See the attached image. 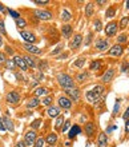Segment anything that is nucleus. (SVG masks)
<instances>
[{"mask_svg":"<svg viewBox=\"0 0 129 147\" xmlns=\"http://www.w3.org/2000/svg\"><path fill=\"white\" fill-rule=\"evenodd\" d=\"M7 11H8V8H5L3 4L0 3V12H1V13H7Z\"/></svg>","mask_w":129,"mask_h":147,"instance_id":"nucleus-55","label":"nucleus"},{"mask_svg":"<svg viewBox=\"0 0 129 147\" xmlns=\"http://www.w3.org/2000/svg\"><path fill=\"white\" fill-rule=\"evenodd\" d=\"M56 80L64 90L76 88V83H75V80H73V78L71 76V75H68V74H64V72L57 74Z\"/></svg>","mask_w":129,"mask_h":147,"instance_id":"nucleus-1","label":"nucleus"},{"mask_svg":"<svg viewBox=\"0 0 129 147\" xmlns=\"http://www.w3.org/2000/svg\"><path fill=\"white\" fill-rule=\"evenodd\" d=\"M104 91H105V87H104L103 84H97V86H95L93 88L88 90L87 92H85V98H87L88 102L95 103V102H97L100 98H101V95L104 94Z\"/></svg>","mask_w":129,"mask_h":147,"instance_id":"nucleus-2","label":"nucleus"},{"mask_svg":"<svg viewBox=\"0 0 129 147\" xmlns=\"http://www.w3.org/2000/svg\"><path fill=\"white\" fill-rule=\"evenodd\" d=\"M20 36L24 39V42L27 43V44H35V43L37 42V38H36V35H35L33 32L31 31H20Z\"/></svg>","mask_w":129,"mask_h":147,"instance_id":"nucleus-6","label":"nucleus"},{"mask_svg":"<svg viewBox=\"0 0 129 147\" xmlns=\"http://www.w3.org/2000/svg\"><path fill=\"white\" fill-rule=\"evenodd\" d=\"M33 94L36 98H40L41 95H48V88H45V87H37L33 91Z\"/></svg>","mask_w":129,"mask_h":147,"instance_id":"nucleus-29","label":"nucleus"},{"mask_svg":"<svg viewBox=\"0 0 129 147\" xmlns=\"http://www.w3.org/2000/svg\"><path fill=\"white\" fill-rule=\"evenodd\" d=\"M63 124H64V118H63V115H59L56 119V123H55V128L56 130H61Z\"/></svg>","mask_w":129,"mask_h":147,"instance_id":"nucleus-33","label":"nucleus"},{"mask_svg":"<svg viewBox=\"0 0 129 147\" xmlns=\"http://www.w3.org/2000/svg\"><path fill=\"white\" fill-rule=\"evenodd\" d=\"M93 13H95V5H93V3H88L85 5V16L87 18H92Z\"/></svg>","mask_w":129,"mask_h":147,"instance_id":"nucleus-27","label":"nucleus"},{"mask_svg":"<svg viewBox=\"0 0 129 147\" xmlns=\"http://www.w3.org/2000/svg\"><path fill=\"white\" fill-rule=\"evenodd\" d=\"M80 132H81V128H80V126H77V124H73L72 127H71V130H69L68 138H69V139H73V138H76V136L79 135Z\"/></svg>","mask_w":129,"mask_h":147,"instance_id":"nucleus-20","label":"nucleus"},{"mask_svg":"<svg viewBox=\"0 0 129 147\" xmlns=\"http://www.w3.org/2000/svg\"><path fill=\"white\" fill-rule=\"evenodd\" d=\"M95 48L97 51H105L109 48V42L106 40V39H103V38H100L96 40L95 43Z\"/></svg>","mask_w":129,"mask_h":147,"instance_id":"nucleus-13","label":"nucleus"},{"mask_svg":"<svg viewBox=\"0 0 129 147\" xmlns=\"http://www.w3.org/2000/svg\"><path fill=\"white\" fill-rule=\"evenodd\" d=\"M69 127H71V120H65L64 124H63V128H61V131H67Z\"/></svg>","mask_w":129,"mask_h":147,"instance_id":"nucleus-48","label":"nucleus"},{"mask_svg":"<svg viewBox=\"0 0 129 147\" xmlns=\"http://www.w3.org/2000/svg\"><path fill=\"white\" fill-rule=\"evenodd\" d=\"M97 146L99 147H108V135L105 132H101L97 139Z\"/></svg>","mask_w":129,"mask_h":147,"instance_id":"nucleus-19","label":"nucleus"},{"mask_svg":"<svg viewBox=\"0 0 129 147\" xmlns=\"http://www.w3.org/2000/svg\"><path fill=\"white\" fill-rule=\"evenodd\" d=\"M124 54V46H120V44H114V46H112L108 50V55L109 56H116V58H118V56H121V55Z\"/></svg>","mask_w":129,"mask_h":147,"instance_id":"nucleus-8","label":"nucleus"},{"mask_svg":"<svg viewBox=\"0 0 129 147\" xmlns=\"http://www.w3.org/2000/svg\"><path fill=\"white\" fill-rule=\"evenodd\" d=\"M21 47H23L24 50L28 52V55L29 54H32V55H41L43 54V50H40V48L36 47L35 44H27V43H23Z\"/></svg>","mask_w":129,"mask_h":147,"instance_id":"nucleus-9","label":"nucleus"},{"mask_svg":"<svg viewBox=\"0 0 129 147\" xmlns=\"http://www.w3.org/2000/svg\"><path fill=\"white\" fill-rule=\"evenodd\" d=\"M103 22H101V19H99V18H96L95 20H93V28H95V31L100 32L103 31Z\"/></svg>","mask_w":129,"mask_h":147,"instance_id":"nucleus-31","label":"nucleus"},{"mask_svg":"<svg viewBox=\"0 0 129 147\" xmlns=\"http://www.w3.org/2000/svg\"><path fill=\"white\" fill-rule=\"evenodd\" d=\"M4 66H5V68H7V70H9V71H15L16 68H17L12 58H8V59H7V62H5V64H4Z\"/></svg>","mask_w":129,"mask_h":147,"instance_id":"nucleus-30","label":"nucleus"},{"mask_svg":"<svg viewBox=\"0 0 129 147\" xmlns=\"http://www.w3.org/2000/svg\"><path fill=\"white\" fill-rule=\"evenodd\" d=\"M100 67H101V62H100V60H93V62L91 63V66H89V70L97 71V70H100Z\"/></svg>","mask_w":129,"mask_h":147,"instance_id":"nucleus-38","label":"nucleus"},{"mask_svg":"<svg viewBox=\"0 0 129 147\" xmlns=\"http://www.w3.org/2000/svg\"><path fill=\"white\" fill-rule=\"evenodd\" d=\"M15 23H16V27L19 28V30H21V31H23L24 27H27V22L23 19V18H19V19H16Z\"/></svg>","mask_w":129,"mask_h":147,"instance_id":"nucleus-32","label":"nucleus"},{"mask_svg":"<svg viewBox=\"0 0 129 147\" xmlns=\"http://www.w3.org/2000/svg\"><path fill=\"white\" fill-rule=\"evenodd\" d=\"M7 55H5V52H3V51H0V67H3L4 64H5V62H7Z\"/></svg>","mask_w":129,"mask_h":147,"instance_id":"nucleus-44","label":"nucleus"},{"mask_svg":"<svg viewBox=\"0 0 129 147\" xmlns=\"http://www.w3.org/2000/svg\"><path fill=\"white\" fill-rule=\"evenodd\" d=\"M81 44H83V35H81V34H76V35L72 38V40L69 42V47H71L72 50L80 48Z\"/></svg>","mask_w":129,"mask_h":147,"instance_id":"nucleus-11","label":"nucleus"},{"mask_svg":"<svg viewBox=\"0 0 129 147\" xmlns=\"http://www.w3.org/2000/svg\"><path fill=\"white\" fill-rule=\"evenodd\" d=\"M65 94L69 96V99L72 102H79L80 99V90L77 88H72V90H65Z\"/></svg>","mask_w":129,"mask_h":147,"instance_id":"nucleus-16","label":"nucleus"},{"mask_svg":"<svg viewBox=\"0 0 129 147\" xmlns=\"http://www.w3.org/2000/svg\"><path fill=\"white\" fill-rule=\"evenodd\" d=\"M44 143H45L44 138H43V136H40V138H37V139H36V142H35L33 147H44Z\"/></svg>","mask_w":129,"mask_h":147,"instance_id":"nucleus-45","label":"nucleus"},{"mask_svg":"<svg viewBox=\"0 0 129 147\" xmlns=\"http://www.w3.org/2000/svg\"><path fill=\"white\" fill-rule=\"evenodd\" d=\"M52 102H53L52 96H49V95H47V96L44 98V99H43V105L47 106V107H51V106H52Z\"/></svg>","mask_w":129,"mask_h":147,"instance_id":"nucleus-43","label":"nucleus"},{"mask_svg":"<svg viewBox=\"0 0 129 147\" xmlns=\"http://www.w3.org/2000/svg\"><path fill=\"white\" fill-rule=\"evenodd\" d=\"M88 76H89V74H88L87 71H81V72H79L76 75V80L79 82V83H84V82H87Z\"/></svg>","mask_w":129,"mask_h":147,"instance_id":"nucleus-28","label":"nucleus"},{"mask_svg":"<svg viewBox=\"0 0 129 147\" xmlns=\"http://www.w3.org/2000/svg\"><path fill=\"white\" fill-rule=\"evenodd\" d=\"M13 62H15V64H16V67H19V70H21L23 72H25V71H28V67H27V64H25V62H24V59H23V56H20V55H15L13 56Z\"/></svg>","mask_w":129,"mask_h":147,"instance_id":"nucleus-12","label":"nucleus"},{"mask_svg":"<svg viewBox=\"0 0 129 147\" xmlns=\"http://www.w3.org/2000/svg\"><path fill=\"white\" fill-rule=\"evenodd\" d=\"M61 20H63V22H71V20H72V12L71 11H68V9H67V8H64V9H63V11H61Z\"/></svg>","mask_w":129,"mask_h":147,"instance_id":"nucleus-25","label":"nucleus"},{"mask_svg":"<svg viewBox=\"0 0 129 147\" xmlns=\"http://www.w3.org/2000/svg\"><path fill=\"white\" fill-rule=\"evenodd\" d=\"M33 15H35V18H36V19L44 20V22L52 19V12L45 11V9H35V11H33Z\"/></svg>","mask_w":129,"mask_h":147,"instance_id":"nucleus-5","label":"nucleus"},{"mask_svg":"<svg viewBox=\"0 0 129 147\" xmlns=\"http://www.w3.org/2000/svg\"><path fill=\"white\" fill-rule=\"evenodd\" d=\"M125 7L129 9V0H128V1H125Z\"/></svg>","mask_w":129,"mask_h":147,"instance_id":"nucleus-60","label":"nucleus"},{"mask_svg":"<svg viewBox=\"0 0 129 147\" xmlns=\"http://www.w3.org/2000/svg\"><path fill=\"white\" fill-rule=\"evenodd\" d=\"M122 119H124V120H128V119H129V107L126 109V111L124 112V115H122Z\"/></svg>","mask_w":129,"mask_h":147,"instance_id":"nucleus-52","label":"nucleus"},{"mask_svg":"<svg viewBox=\"0 0 129 147\" xmlns=\"http://www.w3.org/2000/svg\"><path fill=\"white\" fill-rule=\"evenodd\" d=\"M3 131H5V128H4L3 122H1V116H0V132H3Z\"/></svg>","mask_w":129,"mask_h":147,"instance_id":"nucleus-56","label":"nucleus"},{"mask_svg":"<svg viewBox=\"0 0 129 147\" xmlns=\"http://www.w3.org/2000/svg\"><path fill=\"white\" fill-rule=\"evenodd\" d=\"M33 79H35V82H37L39 83V82H41L43 79H44V75H43L41 72H37V74H35L33 75Z\"/></svg>","mask_w":129,"mask_h":147,"instance_id":"nucleus-46","label":"nucleus"},{"mask_svg":"<svg viewBox=\"0 0 129 147\" xmlns=\"http://www.w3.org/2000/svg\"><path fill=\"white\" fill-rule=\"evenodd\" d=\"M37 139V132L35 131V130H28V131L24 134V143L25 146H33L35 142Z\"/></svg>","mask_w":129,"mask_h":147,"instance_id":"nucleus-3","label":"nucleus"},{"mask_svg":"<svg viewBox=\"0 0 129 147\" xmlns=\"http://www.w3.org/2000/svg\"><path fill=\"white\" fill-rule=\"evenodd\" d=\"M84 131H85V135H87L88 138L93 136L96 132V124L93 123V122H87L85 126H84Z\"/></svg>","mask_w":129,"mask_h":147,"instance_id":"nucleus-15","label":"nucleus"},{"mask_svg":"<svg viewBox=\"0 0 129 147\" xmlns=\"http://www.w3.org/2000/svg\"><path fill=\"white\" fill-rule=\"evenodd\" d=\"M114 75H116V70H114L113 67H110V68H108V70L104 72L103 76H101V82H103V83H110V82L113 80Z\"/></svg>","mask_w":129,"mask_h":147,"instance_id":"nucleus-10","label":"nucleus"},{"mask_svg":"<svg viewBox=\"0 0 129 147\" xmlns=\"http://www.w3.org/2000/svg\"><path fill=\"white\" fill-rule=\"evenodd\" d=\"M57 103H59V107L65 109V110H69L72 107V100L68 96H60L57 99Z\"/></svg>","mask_w":129,"mask_h":147,"instance_id":"nucleus-14","label":"nucleus"},{"mask_svg":"<svg viewBox=\"0 0 129 147\" xmlns=\"http://www.w3.org/2000/svg\"><path fill=\"white\" fill-rule=\"evenodd\" d=\"M1 122H3V126L5 130H8V131H13V123H12V120L8 118V116H3L1 118Z\"/></svg>","mask_w":129,"mask_h":147,"instance_id":"nucleus-21","label":"nucleus"},{"mask_svg":"<svg viewBox=\"0 0 129 147\" xmlns=\"http://www.w3.org/2000/svg\"><path fill=\"white\" fill-rule=\"evenodd\" d=\"M7 13H9V15L13 18V19H19V18H21V15H20L17 11H15V9H11V8H8V11H7Z\"/></svg>","mask_w":129,"mask_h":147,"instance_id":"nucleus-42","label":"nucleus"},{"mask_svg":"<svg viewBox=\"0 0 129 147\" xmlns=\"http://www.w3.org/2000/svg\"><path fill=\"white\" fill-rule=\"evenodd\" d=\"M65 58H68V52H64L63 55H59V56H57V59H59V60H64Z\"/></svg>","mask_w":129,"mask_h":147,"instance_id":"nucleus-54","label":"nucleus"},{"mask_svg":"<svg viewBox=\"0 0 129 147\" xmlns=\"http://www.w3.org/2000/svg\"><path fill=\"white\" fill-rule=\"evenodd\" d=\"M63 48H64V44H63V43H60V44H59V46H57L56 48L51 52V56H56L57 54H60L61 51H63Z\"/></svg>","mask_w":129,"mask_h":147,"instance_id":"nucleus-41","label":"nucleus"},{"mask_svg":"<svg viewBox=\"0 0 129 147\" xmlns=\"http://www.w3.org/2000/svg\"><path fill=\"white\" fill-rule=\"evenodd\" d=\"M96 4H100V5H104V4H106V1H105V0H104V1H103V0H99V1H96Z\"/></svg>","mask_w":129,"mask_h":147,"instance_id":"nucleus-58","label":"nucleus"},{"mask_svg":"<svg viewBox=\"0 0 129 147\" xmlns=\"http://www.w3.org/2000/svg\"><path fill=\"white\" fill-rule=\"evenodd\" d=\"M9 55V56H15V51H13V48H12L11 46H7L5 47V55Z\"/></svg>","mask_w":129,"mask_h":147,"instance_id":"nucleus-47","label":"nucleus"},{"mask_svg":"<svg viewBox=\"0 0 129 147\" xmlns=\"http://www.w3.org/2000/svg\"><path fill=\"white\" fill-rule=\"evenodd\" d=\"M36 67L39 68V72H40V71H45V70H48V62H45V60H40Z\"/></svg>","mask_w":129,"mask_h":147,"instance_id":"nucleus-37","label":"nucleus"},{"mask_svg":"<svg viewBox=\"0 0 129 147\" xmlns=\"http://www.w3.org/2000/svg\"><path fill=\"white\" fill-rule=\"evenodd\" d=\"M72 34H73V27L71 24H65V26L61 27V35H63V38H65V39L72 38Z\"/></svg>","mask_w":129,"mask_h":147,"instance_id":"nucleus-18","label":"nucleus"},{"mask_svg":"<svg viewBox=\"0 0 129 147\" xmlns=\"http://www.w3.org/2000/svg\"><path fill=\"white\" fill-rule=\"evenodd\" d=\"M116 12H117V8H116V5H110V7L106 8L105 18H106V19H112V18H114V16H116Z\"/></svg>","mask_w":129,"mask_h":147,"instance_id":"nucleus-22","label":"nucleus"},{"mask_svg":"<svg viewBox=\"0 0 129 147\" xmlns=\"http://www.w3.org/2000/svg\"><path fill=\"white\" fill-rule=\"evenodd\" d=\"M126 42H128V35H126V34H120V35L117 36V44L122 46V44H125Z\"/></svg>","mask_w":129,"mask_h":147,"instance_id":"nucleus-34","label":"nucleus"},{"mask_svg":"<svg viewBox=\"0 0 129 147\" xmlns=\"http://www.w3.org/2000/svg\"><path fill=\"white\" fill-rule=\"evenodd\" d=\"M92 36H93V34H92V32H89V34H88V36H87V39H85V46H89V44H91Z\"/></svg>","mask_w":129,"mask_h":147,"instance_id":"nucleus-50","label":"nucleus"},{"mask_svg":"<svg viewBox=\"0 0 129 147\" xmlns=\"http://www.w3.org/2000/svg\"><path fill=\"white\" fill-rule=\"evenodd\" d=\"M23 59H24V62H25L27 67L28 68H36V66H37V63H36V59L32 56V55H23Z\"/></svg>","mask_w":129,"mask_h":147,"instance_id":"nucleus-17","label":"nucleus"},{"mask_svg":"<svg viewBox=\"0 0 129 147\" xmlns=\"http://www.w3.org/2000/svg\"><path fill=\"white\" fill-rule=\"evenodd\" d=\"M118 31V23L117 22H109L105 27V35L106 36H114Z\"/></svg>","mask_w":129,"mask_h":147,"instance_id":"nucleus-7","label":"nucleus"},{"mask_svg":"<svg viewBox=\"0 0 129 147\" xmlns=\"http://www.w3.org/2000/svg\"><path fill=\"white\" fill-rule=\"evenodd\" d=\"M0 35H3L7 38V31H5V24H4L3 18H0Z\"/></svg>","mask_w":129,"mask_h":147,"instance_id":"nucleus-40","label":"nucleus"},{"mask_svg":"<svg viewBox=\"0 0 129 147\" xmlns=\"http://www.w3.org/2000/svg\"><path fill=\"white\" fill-rule=\"evenodd\" d=\"M15 76H16V79L19 82H23L24 80V76L21 75V74H19V72H15Z\"/></svg>","mask_w":129,"mask_h":147,"instance_id":"nucleus-51","label":"nucleus"},{"mask_svg":"<svg viewBox=\"0 0 129 147\" xmlns=\"http://www.w3.org/2000/svg\"><path fill=\"white\" fill-rule=\"evenodd\" d=\"M33 3L37 4V5H47V4H49V1H47V0H35Z\"/></svg>","mask_w":129,"mask_h":147,"instance_id":"nucleus-49","label":"nucleus"},{"mask_svg":"<svg viewBox=\"0 0 129 147\" xmlns=\"http://www.w3.org/2000/svg\"><path fill=\"white\" fill-rule=\"evenodd\" d=\"M44 140H45L49 146H55V144H56V142H57V135L55 134V132H49Z\"/></svg>","mask_w":129,"mask_h":147,"instance_id":"nucleus-23","label":"nucleus"},{"mask_svg":"<svg viewBox=\"0 0 129 147\" xmlns=\"http://www.w3.org/2000/svg\"><path fill=\"white\" fill-rule=\"evenodd\" d=\"M20 99H21V95H20V92L15 91V90L9 91V92L5 95V100H7V103H9V105H17L20 102Z\"/></svg>","mask_w":129,"mask_h":147,"instance_id":"nucleus-4","label":"nucleus"},{"mask_svg":"<svg viewBox=\"0 0 129 147\" xmlns=\"http://www.w3.org/2000/svg\"><path fill=\"white\" fill-rule=\"evenodd\" d=\"M1 46H3V36L0 35V47H1Z\"/></svg>","mask_w":129,"mask_h":147,"instance_id":"nucleus-59","label":"nucleus"},{"mask_svg":"<svg viewBox=\"0 0 129 147\" xmlns=\"http://www.w3.org/2000/svg\"><path fill=\"white\" fill-rule=\"evenodd\" d=\"M15 147H27L25 143H24V140H19V142H16Z\"/></svg>","mask_w":129,"mask_h":147,"instance_id":"nucleus-53","label":"nucleus"},{"mask_svg":"<svg viewBox=\"0 0 129 147\" xmlns=\"http://www.w3.org/2000/svg\"><path fill=\"white\" fill-rule=\"evenodd\" d=\"M48 147H51V146H48Z\"/></svg>","mask_w":129,"mask_h":147,"instance_id":"nucleus-61","label":"nucleus"},{"mask_svg":"<svg viewBox=\"0 0 129 147\" xmlns=\"http://www.w3.org/2000/svg\"><path fill=\"white\" fill-rule=\"evenodd\" d=\"M41 123H43V120L41 119H36V120H33L32 123H31V127H32V130H39L40 128V126H41Z\"/></svg>","mask_w":129,"mask_h":147,"instance_id":"nucleus-39","label":"nucleus"},{"mask_svg":"<svg viewBox=\"0 0 129 147\" xmlns=\"http://www.w3.org/2000/svg\"><path fill=\"white\" fill-rule=\"evenodd\" d=\"M40 105V98H31L27 102V107L28 109H35V107H37Z\"/></svg>","mask_w":129,"mask_h":147,"instance_id":"nucleus-26","label":"nucleus"},{"mask_svg":"<svg viewBox=\"0 0 129 147\" xmlns=\"http://www.w3.org/2000/svg\"><path fill=\"white\" fill-rule=\"evenodd\" d=\"M85 62H87V59L85 58H79L76 62L73 63V67H76V68H83L84 64H85Z\"/></svg>","mask_w":129,"mask_h":147,"instance_id":"nucleus-36","label":"nucleus"},{"mask_svg":"<svg viewBox=\"0 0 129 147\" xmlns=\"http://www.w3.org/2000/svg\"><path fill=\"white\" fill-rule=\"evenodd\" d=\"M47 112H48L49 118H57V116L60 115V110H59V107H55V106H51V107H48Z\"/></svg>","mask_w":129,"mask_h":147,"instance_id":"nucleus-24","label":"nucleus"},{"mask_svg":"<svg viewBox=\"0 0 129 147\" xmlns=\"http://www.w3.org/2000/svg\"><path fill=\"white\" fill-rule=\"evenodd\" d=\"M125 132H128L129 134V119L125 120Z\"/></svg>","mask_w":129,"mask_h":147,"instance_id":"nucleus-57","label":"nucleus"},{"mask_svg":"<svg viewBox=\"0 0 129 147\" xmlns=\"http://www.w3.org/2000/svg\"><path fill=\"white\" fill-rule=\"evenodd\" d=\"M129 23V16H124L121 20H120V23H118V30H124V28L128 26Z\"/></svg>","mask_w":129,"mask_h":147,"instance_id":"nucleus-35","label":"nucleus"}]
</instances>
